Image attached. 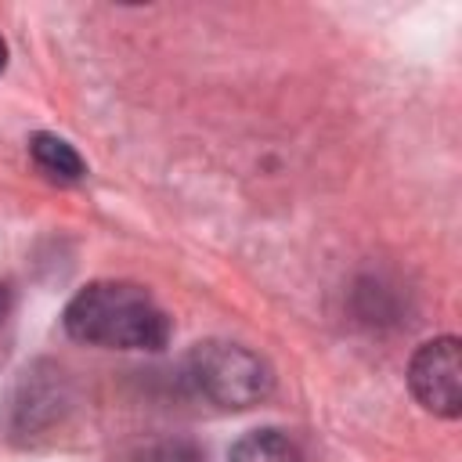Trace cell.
Masks as SVG:
<instances>
[{"instance_id": "obj_1", "label": "cell", "mask_w": 462, "mask_h": 462, "mask_svg": "<svg viewBox=\"0 0 462 462\" xmlns=\"http://www.w3.org/2000/svg\"><path fill=\"white\" fill-rule=\"evenodd\" d=\"M65 332L108 350H159L170 339V318L134 282H94L69 300Z\"/></svg>"}, {"instance_id": "obj_2", "label": "cell", "mask_w": 462, "mask_h": 462, "mask_svg": "<svg viewBox=\"0 0 462 462\" xmlns=\"http://www.w3.org/2000/svg\"><path fill=\"white\" fill-rule=\"evenodd\" d=\"M184 372H188L184 375L188 386L199 397L213 401L217 408L260 404L274 386V375H271V368L260 354H253L242 343H220V339L199 343L188 354Z\"/></svg>"}, {"instance_id": "obj_3", "label": "cell", "mask_w": 462, "mask_h": 462, "mask_svg": "<svg viewBox=\"0 0 462 462\" xmlns=\"http://www.w3.org/2000/svg\"><path fill=\"white\" fill-rule=\"evenodd\" d=\"M411 393L430 408L433 415L455 419L462 411V350L455 336L430 339L415 350L408 365Z\"/></svg>"}, {"instance_id": "obj_4", "label": "cell", "mask_w": 462, "mask_h": 462, "mask_svg": "<svg viewBox=\"0 0 462 462\" xmlns=\"http://www.w3.org/2000/svg\"><path fill=\"white\" fill-rule=\"evenodd\" d=\"M29 152H32L36 166H40L47 177L61 180V184H72V180H79V177L87 173L79 152H76L69 141L54 137V134H36V137L29 141Z\"/></svg>"}, {"instance_id": "obj_5", "label": "cell", "mask_w": 462, "mask_h": 462, "mask_svg": "<svg viewBox=\"0 0 462 462\" xmlns=\"http://www.w3.org/2000/svg\"><path fill=\"white\" fill-rule=\"evenodd\" d=\"M231 462H303V455L285 433L256 430V433H245L231 448Z\"/></svg>"}, {"instance_id": "obj_6", "label": "cell", "mask_w": 462, "mask_h": 462, "mask_svg": "<svg viewBox=\"0 0 462 462\" xmlns=\"http://www.w3.org/2000/svg\"><path fill=\"white\" fill-rule=\"evenodd\" d=\"M141 462H199V451L184 440H159V444L144 448Z\"/></svg>"}, {"instance_id": "obj_7", "label": "cell", "mask_w": 462, "mask_h": 462, "mask_svg": "<svg viewBox=\"0 0 462 462\" xmlns=\"http://www.w3.org/2000/svg\"><path fill=\"white\" fill-rule=\"evenodd\" d=\"M7 307H11V296H7V289L0 285V321H4V314H7Z\"/></svg>"}, {"instance_id": "obj_8", "label": "cell", "mask_w": 462, "mask_h": 462, "mask_svg": "<svg viewBox=\"0 0 462 462\" xmlns=\"http://www.w3.org/2000/svg\"><path fill=\"white\" fill-rule=\"evenodd\" d=\"M4 61H7V47H4V40H0V69H4Z\"/></svg>"}]
</instances>
